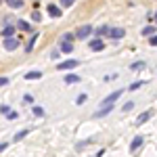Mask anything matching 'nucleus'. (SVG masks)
Listing matches in <instances>:
<instances>
[{
    "instance_id": "f257e3e1",
    "label": "nucleus",
    "mask_w": 157,
    "mask_h": 157,
    "mask_svg": "<svg viewBox=\"0 0 157 157\" xmlns=\"http://www.w3.org/2000/svg\"><path fill=\"white\" fill-rule=\"evenodd\" d=\"M92 34V27L90 25H82V27H78V32H75V38H82V40H86V38Z\"/></svg>"
},
{
    "instance_id": "f03ea898",
    "label": "nucleus",
    "mask_w": 157,
    "mask_h": 157,
    "mask_svg": "<svg viewBox=\"0 0 157 157\" xmlns=\"http://www.w3.org/2000/svg\"><path fill=\"white\" fill-rule=\"evenodd\" d=\"M120 94H121V90H113V92H111L109 97L103 98V103H101V105H113V103H115V101L120 98Z\"/></svg>"
},
{
    "instance_id": "7ed1b4c3",
    "label": "nucleus",
    "mask_w": 157,
    "mask_h": 157,
    "mask_svg": "<svg viewBox=\"0 0 157 157\" xmlns=\"http://www.w3.org/2000/svg\"><path fill=\"white\" fill-rule=\"evenodd\" d=\"M75 67H78V61H75V59L63 61V63H59V65H57V69H75Z\"/></svg>"
},
{
    "instance_id": "20e7f679",
    "label": "nucleus",
    "mask_w": 157,
    "mask_h": 157,
    "mask_svg": "<svg viewBox=\"0 0 157 157\" xmlns=\"http://www.w3.org/2000/svg\"><path fill=\"white\" fill-rule=\"evenodd\" d=\"M17 46H19V40H17V38H6V40H4V48L6 50H15L17 48Z\"/></svg>"
},
{
    "instance_id": "39448f33",
    "label": "nucleus",
    "mask_w": 157,
    "mask_h": 157,
    "mask_svg": "<svg viewBox=\"0 0 157 157\" xmlns=\"http://www.w3.org/2000/svg\"><path fill=\"white\" fill-rule=\"evenodd\" d=\"M126 36V32L121 29V27H113L111 32H109V38H113V40H120V38Z\"/></svg>"
},
{
    "instance_id": "423d86ee",
    "label": "nucleus",
    "mask_w": 157,
    "mask_h": 157,
    "mask_svg": "<svg viewBox=\"0 0 157 157\" xmlns=\"http://www.w3.org/2000/svg\"><path fill=\"white\" fill-rule=\"evenodd\" d=\"M151 115H153V111H145V113H140V115L136 117V121H134V124H136V126H140V124H145Z\"/></svg>"
},
{
    "instance_id": "0eeeda50",
    "label": "nucleus",
    "mask_w": 157,
    "mask_h": 157,
    "mask_svg": "<svg viewBox=\"0 0 157 157\" xmlns=\"http://www.w3.org/2000/svg\"><path fill=\"white\" fill-rule=\"evenodd\" d=\"M111 109H113V105H105V107H101L97 113H94V117H103V115H107Z\"/></svg>"
},
{
    "instance_id": "6e6552de",
    "label": "nucleus",
    "mask_w": 157,
    "mask_h": 157,
    "mask_svg": "<svg viewBox=\"0 0 157 157\" xmlns=\"http://www.w3.org/2000/svg\"><path fill=\"white\" fill-rule=\"evenodd\" d=\"M140 145H143V136H136V138H134L132 143H130V151L134 153V151H136V149H138Z\"/></svg>"
},
{
    "instance_id": "1a4fd4ad",
    "label": "nucleus",
    "mask_w": 157,
    "mask_h": 157,
    "mask_svg": "<svg viewBox=\"0 0 157 157\" xmlns=\"http://www.w3.org/2000/svg\"><path fill=\"white\" fill-rule=\"evenodd\" d=\"M48 15L50 17H61V9L55 4H48Z\"/></svg>"
},
{
    "instance_id": "9d476101",
    "label": "nucleus",
    "mask_w": 157,
    "mask_h": 157,
    "mask_svg": "<svg viewBox=\"0 0 157 157\" xmlns=\"http://www.w3.org/2000/svg\"><path fill=\"white\" fill-rule=\"evenodd\" d=\"M75 82H80V78H78L75 73H69V75H65V84H75Z\"/></svg>"
},
{
    "instance_id": "9b49d317",
    "label": "nucleus",
    "mask_w": 157,
    "mask_h": 157,
    "mask_svg": "<svg viewBox=\"0 0 157 157\" xmlns=\"http://www.w3.org/2000/svg\"><path fill=\"white\" fill-rule=\"evenodd\" d=\"M61 50H63V52H71V50H73V46H71V40H65V42L61 44Z\"/></svg>"
},
{
    "instance_id": "f8f14e48",
    "label": "nucleus",
    "mask_w": 157,
    "mask_h": 157,
    "mask_svg": "<svg viewBox=\"0 0 157 157\" xmlns=\"http://www.w3.org/2000/svg\"><path fill=\"white\" fill-rule=\"evenodd\" d=\"M109 32H111V29H109L107 25H101V27L97 29V36H101V38H103V36H109Z\"/></svg>"
},
{
    "instance_id": "ddd939ff",
    "label": "nucleus",
    "mask_w": 157,
    "mask_h": 157,
    "mask_svg": "<svg viewBox=\"0 0 157 157\" xmlns=\"http://www.w3.org/2000/svg\"><path fill=\"white\" fill-rule=\"evenodd\" d=\"M90 48L92 50H101L103 48V40H92V42H90Z\"/></svg>"
},
{
    "instance_id": "4468645a",
    "label": "nucleus",
    "mask_w": 157,
    "mask_h": 157,
    "mask_svg": "<svg viewBox=\"0 0 157 157\" xmlns=\"http://www.w3.org/2000/svg\"><path fill=\"white\" fill-rule=\"evenodd\" d=\"M38 78H42V73H40V71H29V73H25V80H38Z\"/></svg>"
},
{
    "instance_id": "2eb2a0df",
    "label": "nucleus",
    "mask_w": 157,
    "mask_h": 157,
    "mask_svg": "<svg viewBox=\"0 0 157 157\" xmlns=\"http://www.w3.org/2000/svg\"><path fill=\"white\" fill-rule=\"evenodd\" d=\"M36 40H38V34H36V36H32V38H29V42H27V46H25V50H27V52H29V50L34 48V44H36Z\"/></svg>"
},
{
    "instance_id": "dca6fc26",
    "label": "nucleus",
    "mask_w": 157,
    "mask_h": 157,
    "mask_svg": "<svg viewBox=\"0 0 157 157\" xmlns=\"http://www.w3.org/2000/svg\"><path fill=\"white\" fill-rule=\"evenodd\" d=\"M6 2H9V6H13V9H21V6H23L21 0H6Z\"/></svg>"
},
{
    "instance_id": "f3484780",
    "label": "nucleus",
    "mask_w": 157,
    "mask_h": 157,
    "mask_svg": "<svg viewBox=\"0 0 157 157\" xmlns=\"http://www.w3.org/2000/svg\"><path fill=\"white\" fill-rule=\"evenodd\" d=\"M132 71H138V69H145V63L143 61H138V63H132V67H130Z\"/></svg>"
},
{
    "instance_id": "a211bd4d",
    "label": "nucleus",
    "mask_w": 157,
    "mask_h": 157,
    "mask_svg": "<svg viewBox=\"0 0 157 157\" xmlns=\"http://www.w3.org/2000/svg\"><path fill=\"white\" fill-rule=\"evenodd\" d=\"M13 32H15V29H13L11 25H6V27L2 29V36H4V38H9V36H13Z\"/></svg>"
},
{
    "instance_id": "6ab92c4d",
    "label": "nucleus",
    "mask_w": 157,
    "mask_h": 157,
    "mask_svg": "<svg viewBox=\"0 0 157 157\" xmlns=\"http://www.w3.org/2000/svg\"><path fill=\"white\" fill-rule=\"evenodd\" d=\"M27 134H29V130H21V132H17V134H15V140L19 143V140H21L23 136H27Z\"/></svg>"
},
{
    "instance_id": "aec40b11",
    "label": "nucleus",
    "mask_w": 157,
    "mask_h": 157,
    "mask_svg": "<svg viewBox=\"0 0 157 157\" xmlns=\"http://www.w3.org/2000/svg\"><path fill=\"white\" fill-rule=\"evenodd\" d=\"M143 34H145V36H151V34H155V27H153V25H147L145 29H143Z\"/></svg>"
},
{
    "instance_id": "412c9836",
    "label": "nucleus",
    "mask_w": 157,
    "mask_h": 157,
    "mask_svg": "<svg viewBox=\"0 0 157 157\" xmlns=\"http://www.w3.org/2000/svg\"><path fill=\"white\" fill-rule=\"evenodd\" d=\"M132 109H134V103H132V101H128V103L124 105V111H132Z\"/></svg>"
},
{
    "instance_id": "4be33fe9",
    "label": "nucleus",
    "mask_w": 157,
    "mask_h": 157,
    "mask_svg": "<svg viewBox=\"0 0 157 157\" xmlns=\"http://www.w3.org/2000/svg\"><path fill=\"white\" fill-rule=\"evenodd\" d=\"M19 29L27 32V29H29V23H25V21H19Z\"/></svg>"
},
{
    "instance_id": "5701e85b",
    "label": "nucleus",
    "mask_w": 157,
    "mask_h": 157,
    "mask_svg": "<svg viewBox=\"0 0 157 157\" xmlns=\"http://www.w3.org/2000/svg\"><path fill=\"white\" fill-rule=\"evenodd\" d=\"M32 19H34V21H40L42 17H40V13H38V11H34V13H32Z\"/></svg>"
},
{
    "instance_id": "b1692460",
    "label": "nucleus",
    "mask_w": 157,
    "mask_h": 157,
    "mask_svg": "<svg viewBox=\"0 0 157 157\" xmlns=\"http://www.w3.org/2000/svg\"><path fill=\"white\" fill-rule=\"evenodd\" d=\"M143 84H145V82H134V84L130 86V90H136V88H140Z\"/></svg>"
},
{
    "instance_id": "393cba45",
    "label": "nucleus",
    "mask_w": 157,
    "mask_h": 157,
    "mask_svg": "<svg viewBox=\"0 0 157 157\" xmlns=\"http://www.w3.org/2000/svg\"><path fill=\"white\" fill-rule=\"evenodd\" d=\"M61 4H63V6H67V9H69V6H71V4H73V0H61Z\"/></svg>"
},
{
    "instance_id": "a878e982",
    "label": "nucleus",
    "mask_w": 157,
    "mask_h": 157,
    "mask_svg": "<svg viewBox=\"0 0 157 157\" xmlns=\"http://www.w3.org/2000/svg\"><path fill=\"white\" fill-rule=\"evenodd\" d=\"M86 101V94H80V97H78V101H75V103H78V105H82V103H84Z\"/></svg>"
},
{
    "instance_id": "bb28decb",
    "label": "nucleus",
    "mask_w": 157,
    "mask_h": 157,
    "mask_svg": "<svg viewBox=\"0 0 157 157\" xmlns=\"http://www.w3.org/2000/svg\"><path fill=\"white\" fill-rule=\"evenodd\" d=\"M149 44H151V46H157V36H153V38H149Z\"/></svg>"
},
{
    "instance_id": "cd10ccee",
    "label": "nucleus",
    "mask_w": 157,
    "mask_h": 157,
    "mask_svg": "<svg viewBox=\"0 0 157 157\" xmlns=\"http://www.w3.org/2000/svg\"><path fill=\"white\" fill-rule=\"evenodd\" d=\"M0 111H2V113H4V115H6V113H9V111H11V109H9V105H2V107H0Z\"/></svg>"
},
{
    "instance_id": "c85d7f7f",
    "label": "nucleus",
    "mask_w": 157,
    "mask_h": 157,
    "mask_svg": "<svg viewBox=\"0 0 157 157\" xmlns=\"http://www.w3.org/2000/svg\"><path fill=\"white\" fill-rule=\"evenodd\" d=\"M6 117H9V120H15V117H17V113H15V111H9V113H6Z\"/></svg>"
},
{
    "instance_id": "c756f323",
    "label": "nucleus",
    "mask_w": 157,
    "mask_h": 157,
    "mask_svg": "<svg viewBox=\"0 0 157 157\" xmlns=\"http://www.w3.org/2000/svg\"><path fill=\"white\" fill-rule=\"evenodd\" d=\"M34 115H42V109H40V107H34Z\"/></svg>"
},
{
    "instance_id": "7c9ffc66",
    "label": "nucleus",
    "mask_w": 157,
    "mask_h": 157,
    "mask_svg": "<svg viewBox=\"0 0 157 157\" xmlns=\"http://www.w3.org/2000/svg\"><path fill=\"white\" fill-rule=\"evenodd\" d=\"M9 84V80H6V78H0V86H6Z\"/></svg>"
},
{
    "instance_id": "2f4dec72",
    "label": "nucleus",
    "mask_w": 157,
    "mask_h": 157,
    "mask_svg": "<svg viewBox=\"0 0 157 157\" xmlns=\"http://www.w3.org/2000/svg\"><path fill=\"white\" fill-rule=\"evenodd\" d=\"M4 149H6V143H2V145H0V153H2Z\"/></svg>"
},
{
    "instance_id": "473e14b6",
    "label": "nucleus",
    "mask_w": 157,
    "mask_h": 157,
    "mask_svg": "<svg viewBox=\"0 0 157 157\" xmlns=\"http://www.w3.org/2000/svg\"><path fill=\"white\" fill-rule=\"evenodd\" d=\"M155 21H157V13H155Z\"/></svg>"
}]
</instances>
